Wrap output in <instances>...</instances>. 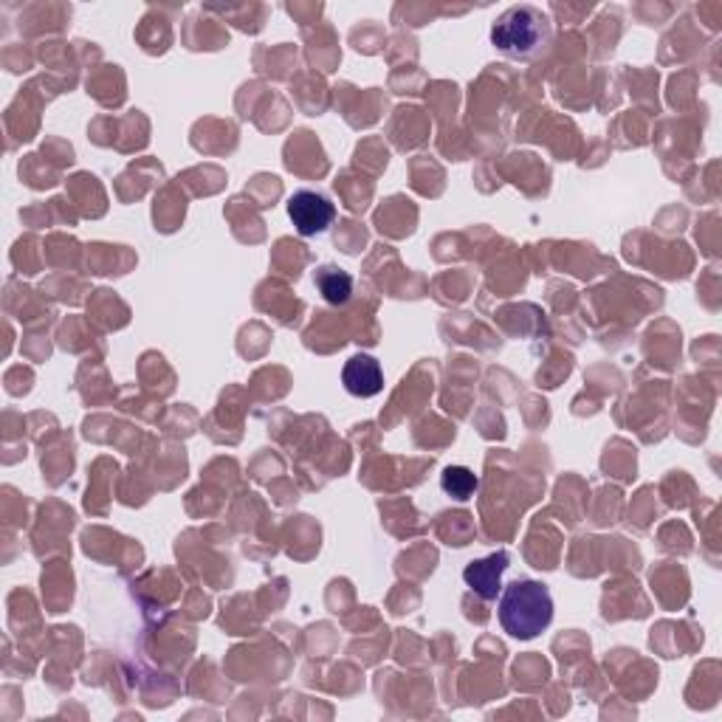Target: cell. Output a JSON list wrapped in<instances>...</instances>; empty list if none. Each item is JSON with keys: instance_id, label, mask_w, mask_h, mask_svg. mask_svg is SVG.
<instances>
[{"instance_id": "cell-5", "label": "cell", "mask_w": 722, "mask_h": 722, "mask_svg": "<svg viewBox=\"0 0 722 722\" xmlns=\"http://www.w3.org/2000/svg\"><path fill=\"white\" fill-rule=\"evenodd\" d=\"M506 567H508V554L506 551H500V554H491L488 559L471 562V565L463 570V581H466L480 599L495 601L502 590L500 579L502 573H506Z\"/></svg>"}, {"instance_id": "cell-2", "label": "cell", "mask_w": 722, "mask_h": 722, "mask_svg": "<svg viewBox=\"0 0 722 722\" xmlns=\"http://www.w3.org/2000/svg\"><path fill=\"white\" fill-rule=\"evenodd\" d=\"M551 37L547 18L534 7H511L491 26V43L502 54L516 59L534 57Z\"/></svg>"}, {"instance_id": "cell-6", "label": "cell", "mask_w": 722, "mask_h": 722, "mask_svg": "<svg viewBox=\"0 0 722 722\" xmlns=\"http://www.w3.org/2000/svg\"><path fill=\"white\" fill-rule=\"evenodd\" d=\"M313 286L327 306H347L353 297V277L338 266H322L313 274Z\"/></svg>"}, {"instance_id": "cell-1", "label": "cell", "mask_w": 722, "mask_h": 722, "mask_svg": "<svg viewBox=\"0 0 722 722\" xmlns=\"http://www.w3.org/2000/svg\"><path fill=\"white\" fill-rule=\"evenodd\" d=\"M497 615L511 638L531 641L554 621V596L542 581L516 579L500 590Z\"/></svg>"}, {"instance_id": "cell-3", "label": "cell", "mask_w": 722, "mask_h": 722, "mask_svg": "<svg viewBox=\"0 0 722 722\" xmlns=\"http://www.w3.org/2000/svg\"><path fill=\"white\" fill-rule=\"evenodd\" d=\"M288 218H291L293 229L302 237H316L333 226L336 221V207L327 196L313 192V189H300L288 198Z\"/></svg>"}, {"instance_id": "cell-7", "label": "cell", "mask_w": 722, "mask_h": 722, "mask_svg": "<svg viewBox=\"0 0 722 722\" xmlns=\"http://www.w3.org/2000/svg\"><path fill=\"white\" fill-rule=\"evenodd\" d=\"M441 488L443 495H449L452 500H471L477 495V488H480V477L466 466H449V469H443Z\"/></svg>"}, {"instance_id": "cell-4", "label": "cell", "mask_w": 722, "mask_h": 722, "mask_svg": "<svg viewBox=\"0 0 722 722\" xmlns=\"http://www.w3.org/2000/svg\"><path fill=\"white\" fill-rule=\"evenodd\" d=\"M342 385L353 398H373L385 390V370L378 365V358L356 353L347 358L345 370H342Z\"/></svg>"}]
</instances>
